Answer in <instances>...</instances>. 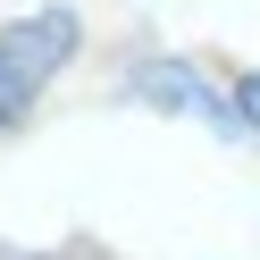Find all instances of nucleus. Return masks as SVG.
<instances>
[{"label":"nucleus","instance_id":"1","mask_svg":"<svg viewBox=\"0 0 260 260\" xmlns=\"http://www.w3.org/2000/svg\"><path fill=\"white\" fill-rule=\"evenodd\" d=\"M76 42H84L76 9H34V17L0 25V126H17L34 109V92L76 59Z\"/></svg>","mask_w":260,"mask_h":260},{"label":"nucleus","instance_id":"2","mask_svg":"<svg viewBox=\"0 0 260 260\" xmlns=\"http://www.w3.org/2000/svg\"><path fill=\"white\" fill-rule=\"evenodd\" d=\"M135 92H143V101H159V109H193V118H202L210 135L243 143V118H235V92L218 101V92H210V84H202L193 68H176V59H143V68H135Z\"/></svg>","mask_w":260,"mask_h":260},{"label":"nucleus","instance_id":"3","mask_svg":"<svg viewBox=\"0 0 260 260\" xmlns=\"http://www.w3.org/2000/svg\"><path fill=\"white\" fill-rule=\"evenodd\" d=\"M226 92H235V118H243V135L260 143V68H235V84H226Z\"/></svg>","mask_w":260,"mask_h":260},{"label":"nucleus","instance_id":"4","mask_svg":"<svg viewBox=\"0 0 260 260\" xmlns=\"http://www.w3.org/2000/svg\"><path fill=\"white\" fill-rule=\"evenodd\" d=\"M0 260H25V252H0Z\"/></svg>","mask_w":260,"mask_h":260}]
</instances>
